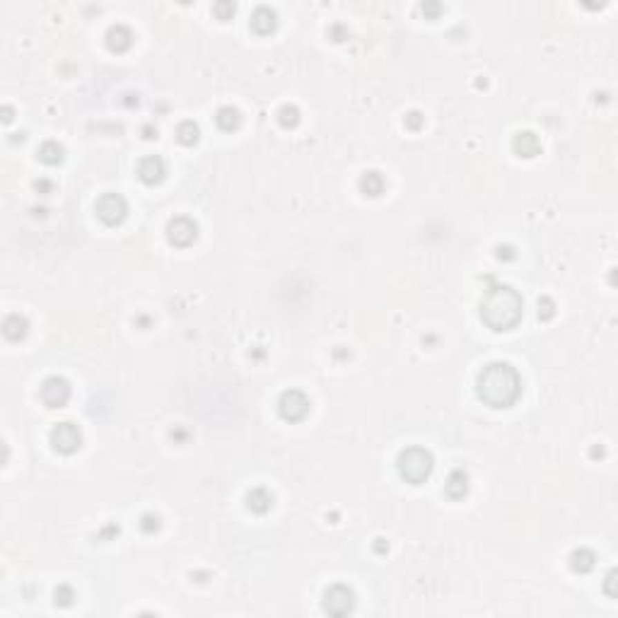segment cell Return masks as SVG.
<instances>
[{
  "mask_svg": "<svg viewBox=\"0 0 618 618\" xmlns=\"http://www.w3.org/2000/svg\"><path fill=\"white\" fill-rule=\"evenodd\" d=\"M309 409H312V401L300 389L283 391L281 399H278V413L288 423H300V420H305L309 415Z\"/></svg>",
  "mask_w": 618,
  "mask_h": 618,
  "instance_id": "4",
  "label": "cell"
},
{
  "mask_svg": "<svg viewBox=\"0 0 618 618\" xmlns=\"http://www.w3.org/2000/svg\"><path fill=\"white\" fill-rule=\"evenodd\" d=\"M355 609V594L350 587L346 585H333L324 594V611L331 616H348Z\"/></svg>",
  "mask_w": 618,
  "mask_h": 618,
  "instance_id": "7",
  "label": "cell"
},
{
  "mask_svg": "<svg viewBox=\"0 0 618 618\" xmlns=\"http://www.w3.org/2000/svg\"><path fill=\"white\" fill-rule=\"evenodd\" d=\"M165 174H167V167H165V162H162V157L148 155L138 162V179L143 181V184H148V186L160 184V181L165 179Z\"/></svg>",
  "mask_w": 618,
  "mask_h": 618,
  "instance_id": "10",
  "label": "cell"
},
{
  "mask_svg": "<svg viewBox=\"0 0 618 618\" xmlns=\"http://www.w3.org/2000/svg\"><path fill=\"white\" fill-rule=\"evenodd\" d=\"M213 12L218 15V19H230L234 15V3H215L213 5Z\"/></svg>",
  "mask_w": 618,
  "mask_h": 618,
  "instance_id": "25",
  "label": "cell"
},
{
  "mask_svg": "<svg viewBox=\"0 0 618 618\" xmlns=\"http://www.w3.org/2000/svg\"><path fill=\"white\" fill-rule=\"evenodd\" d=\"M524 300L514 288L495 285L485 292L480 302V319L493 331H509L522 321Z\"/></svg>",
  "mask_w": 618,
  "mask_h": 618,
  "instance_id": "2",
  "label": "cell"
},
{
  "mask_svg": "<svg viewBox=\"0 0 618 618\" xmlns=\"http://www.w3.org/2000/svg\"><path fill=\"white\" fill-rule=\"evenodd\" d=\"M276 27H278V15L273 8L261 5V8H256L252 12V29L256 34H271L276 32Z\"/></svg>",
  "mask_w": 618,
  "mask_h": 618,
  "instance_id": "13",
  "label": "cell"
},
{
  "mask_svg": "<svg viewBox=\"0 0 618 618\" xmlns=\"http://www.w3.org/2000/svg\"><path fill=\"white\" fill-rule=\"evenodd\" d=\"M406 126H409L411 131H420V126H423V114H420V111H411V114L406 116Z\"/></svg>",
  "mask_w": 618,
  "mask_h": 618,
  "instance_id": "27",
  "label": "cell"
},
{
  "mask_svg": "<svg viewBox=\"0 0 618 618\" xmlns=\"http://www.w3.org/2000/svg\"><path fill=\"white\" fill-rule=\"evenodd\" d=\"M106 46H109V51H114V53L129 51V48L133 46V32H131L126 24H114V27H109V32H106Z\"/></svg>",
  "mask_w": 618,
  "mask_h": 618,
  "instance_id": "12",
  "label": "cell"
},
{
  "mask_svg": "<svg viewBox=\"0 0 618 618\" xmlns=\"http://www.w3.org/2000/svg\"><path fill=\"white\" fill-rule=\"evenodd\" d=\"M73 599H75V594H73V590L68 585H63V587H58L56 590V604L58 606H71Z\"/></svg>",
  "mask_w": 618,
  "mask_h": 618,
  "instance_id": "23",
  "label": "cell"
},
{
  "mask_svg": "<svg viewBox=\"0 0 618 618\" xmlns=\"http://www.w3.org/2000/svg\"><path fill=\"white\" fill-rule=\"evenodd\" d=\"M278 121H281L283 129H295V126L300 124V109L292 104L281 106V111H278Z\"/></svg>",
  "mask_w": 618,
  "mask_h": 618,
  "instance_id": "22",
  "label": "cell"
},
{
  "mask_svg": "<svg viewBox=\"0 0 618 618\" xmlns=\"http://www.w3.org/2000/svg\"><path fill=\"white\" fill-rule=\"evenodd\" d=\"M215 124L225 133H232V131H237L242 126V114L234 106H220L218 114H215Z\"/></svg>",
  "mask_w": 618,
  "mask_h": 618,
  "instance_id": "18",
  "label": "cell"
},
{
  "mask_svg": "<svg viewBox=\"0 0 618 618\" xmlns=\"http://www.w3.org/2000/svg\"><path fill=\"white\" fill-rule=\"evenodd\" d=\"M51 447L58 454H75L82 447V433L75 423H58L48 435Z\"/></svg>",
  "mask_w": 618,
  "mask_h": 618,
  "instance_id": "6",
  "label": "cell"
},
{
  "mask_svg": "<svg viewBox=\"0 0 618 618\" xmlns=\"http://www.w3.org/2000/svg\"><path fill=\"white\" fill-rule=\"evenodd\" d=\"M539 317L541 319H553L556 317V305H553L551 297H543V300L539 302Z\"/></svg>",
  "mask_w": 618,
  "mask_h": 618,
  "instance_id": "26",
  "label": "cell"
},
{
  "mask_svg": "<svg viewBox=\"0 0 618 618\" xmlns=\"http://www.w3.org/2000/svg\"><path fill=\"white\" fill-rule=\"evenodd\" d=\"M198 138H200L198 124H194V121H181L179 129H176V140H179L181 145H196Z\"/></svg>",
  "mask_w": 618,
  "mask_h": 618,
  "instance_id": "20",
  "label": "cell"
},
{
  "mask_svg": "<svg viewBox=\"0 0 618 618\" xmlns=\"http://www.w3.org/2000/svg\"><path fill=\"white\" fill-rule=\"evenodd\" d=\"M196 237H198V225L186 215H179L167 225V239L174 247H189L196 242Z\"/></svg>",
  "mask_w": 618,
  "mask_h": 618,
  "instance_id": "9",
  "label": "cell"
},
{
  "mask_svg": "<svg viewBox=\"0 0 618 618\" xmlns=\"http://www.w3.org/2000/svg\"><path fill=\"white\" fill-rule=\"evenodd\" d=\"M614 580H616V572L611 570L609 575H606V592H609V597H616V592H614Z\"/></svg>",
  "mask_w": 618,
  "mask_h": 618,
  "instance_id": "29",
  "label": "cell"
},
{
  "mask_svg": "<svg viewBox=\"0 0 618 618\" xmlns=\"http://www.w3.org/2000/svg\"><path fill=\"white\" fill-rule=\"evenodd\" d=\"M476 394L490 409H509L522 394V377L507 362H490L480 370Z\"/></svg>",
  "mask_w": 618,
  "mask_h": 618,
  "instance_id": "1",
  "label": "cell"
},
{
  "mask_svg": "<svg viewBox=\"0 0 618 618\" xmlns=\"http://www.w3.org/2000/svg\"><path fill=\"white\" fill-rule=\"evenodd\" d=\"M29 333V321L22 314H8L3 321V336L8 341H22Z\"/></svg>",
  "mask_w": 618,
  "mask_h": 618,
  "instance_id": "14",
  "label": "cell"
},
{
  "mask_svg": "<svg viewBox=\"0 0 618 618\" xmlns=\"http://www.w3.org/2000/svg\"><path fill=\"white\" fill-rule=\"evenodd\" d=\"M360 191L365 196H370V198H377V196H382L384 194V189H386V181H384V176L380 174V171H375V169H370V171H365V174L360 176Z\"/></svg>",
  "mask_w": 618,
  "mask_h": 618,
  "instance_id": "16",
  "label": "cell"
},
{
  "mask_svg": "<svg viewBox=\"0 0 618 618\" xmlns=\"http://www.w3.org/2000/svg\"><path fill=\"white\" fill-rule=\"evenodd\" d=\"M247 507L254 514H266L273 507V495L266 488H254L247 493Z\"/></svg>",
  "mask_w": 618,
  "mask_h": 618,
  "instance_id": "17",
  "label": "cell"
},
{
  "mask_svg": "<svg viewBox=\"0 0 618 618\" xmlns=\"http://www.w3.org/2000/svg\"><path fill=\"white\" fill-rule=\"evenodd\" d=\"M39 160L44 165H58V162H63V145L56 143V140H46L39 148Z\"/></svg>",
  "mask_w": 618,
  "mask_h": 618,
  "instance_id": "21",
  "label": "cell"
},
{
  "mask_svg": "<svg viewBox=\"0 0 618 618\" xmlns=\"http://www.w3.org/2000/svg\"><path fill=\"white\" fill-rule=\"evenodd\" d=\"M420 10H423L425 15H430V17H438L440 12H442V5H438V3H433V5H420Z\"/></svg>",
  "mask_w": 618,
  "mask_h": 618,
  "instance_id": "28",
  "label": "cell"
},
{
  "mask_svg": "<svg viewBox=\"0 0 618 618\" xmlns=\"http://www.w3.org/2000/svg\"><path fill=\"white\" fill-rule=\"evenodd\" d=\"M512 150H514V155L532 160V157H536L541 153V140H539V135L532 133V131H519V133L512 138Z\"/></svg>",
  "mask_w": 618,
  "mask_h": 618,
  "instance_id": "11",
  "label": "cell"
},
{
  "mask_svg": "<svg viewBox=\"0 0 618 618\" xmlns=\"http://www.w3.org/2000/svg\"><path fill=\"white\" fill-rule=\"evenodd\" d=\"M597 565V556L594 551H590V548H577V551L570 553V568L575 572H590L592 568Z\"/></svg>",
  "mask_w": 618,
  "mask_h": 618,
  "instance_id": "19",
  "label": "cell"
},
{
  "mask_svg": "<svg viewBox=\"0 0 618 618\" xmlns=\"http://www.w3.org/2000/svg\"><path fill=\"white\" fill-rule=\"evenodd\" d=\"M71 382L63 380V377H48V380H44L41 389H39V396H41L44 406H48V409H63L71 401Z\"/></svg>",
  "mask_w": 618,
  "mask_h": 618,
  "instance_id": "8",
  "label": "cell"
},
{
  "mask_svg": "<svg viewBox=\"0 0 618 618\" xmlns=\"http://www.w3.org/2000/svg\"><path fill=\"white\" fill-rule=\"evenodd\" d=\"M95 213L106 227H116L126 220L129 215V203H126L124 196L119 194H104L95 205Z\"/></svg>",
  "mask_w": 618,
  "mask_h": 618,
  "instance_id": "5",
  "label": "cell"
},
{
  "mask_svg": "<svg viewBox=\"0 0 618 618\" xmlns=\"http://www.w3.org/2000/svg\"><path fill=\"white\" fill-rule=\"evenodd\" d=\"M444 490L452 500H462L469 493V474L464 469H454L452 474L447 476V483H444Z\"/></svg>",
  "mask_w": 618,
  "mask_h": 618,
  "instance_id": "15",
  "label": "cell"
},
{
  "mask_svg": "<svg viewBox=\"0 0 618 618\" xmlns=\"http://www.w3.org/2000/svg\"><path fill=\"white\" fill-rule=\"evenodd\" d=\"M140 529H143L145 534H155L157 529H160V517H157V514H143V519H140Z\"/></svg>",
  "mask_w": 618,
  "mask_h": 618,
  "instance_id": "24",
  "label": "cell"
},
{
  "mask_svg": "<svg viewBox=\"0 0 618 618\" xmlns=\"http://www.w3.org/2000/svg\"><path fill=\"white\" fill-rule=\"evenodd\" d=\"M433 454L423 447H406L396 459V469L399 476L411 485H420L430 478L433 474Z\"/></svg>",
  "mask_w": 618,
  "mask_h": 618,
  "instance_id": "3",
  "label": "cell"
}]
</instances>
